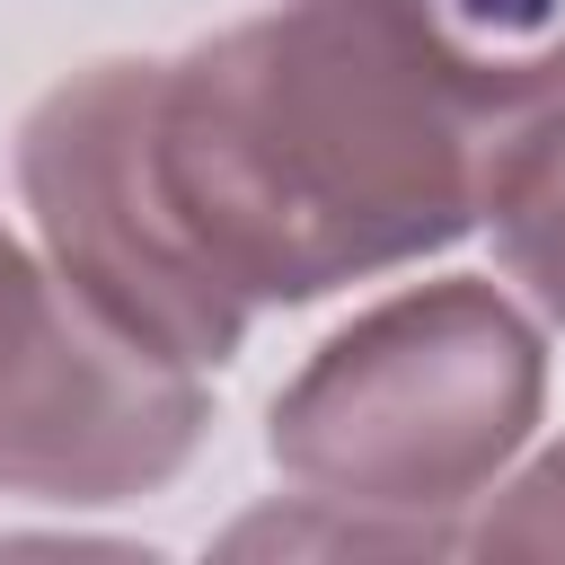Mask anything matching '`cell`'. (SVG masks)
I'll use <instances>...</instances> for the list:
<instances>
[{
    "label": "cell",
    "mask_w": 565,
    "mask_h": 565,
    "mask_svg": "<svg viewBox=\"0 0 565 565\" xmlns=\"http://www.w3.org/2000/svg\"><path fill=\"white\" fill-rule=\"evenodd\" d=\"M212 424L185 362L97 318L53 265L0 274V494L124 503L168 486Z\"/></svg>",
    "instance_id": "cell-4"
},
{
    "label": "cell",
    "mask_w": 565,
    "mask_h": 565,
    "mask_svg": "<svg viewBox=\"0 0 565 565\" xmlns=\"http://www.w3.org/2000/svg\"><path fill=\"white\" fill-rule=\"evenodd\" d=\"M547 406L539 327L494 282H424L335 327L274 397V468L335 512L424 521L477 503Z\"/></svg>",
    "instance_id": "cell-2"
},
{
    "label": "cell",
    "mask_w": 565,
    "mask_h": 565,
    "mask_svg": "<svg viewBox=\"0 0 565 565\" xmlns=\"http://www.w3.org/2000/svg\"><path fill=\"white\" fill-rule=\"evenodd\" d=\"M477 547L494 556H565V450H547L521 486H503V503L477 521Z\"/></svg>",
    "instance_id": "cell-6"
},
{
    "label": "cell",
    "mask_w": 565,
    "mask_h": 565,
    "mask_svg": "<svg viewBox=\"0 0 565 565\" xmlns=\"http://www.w3.org/2000/svg\"><path fill=\"white\" fill-rule=\"evenodd\" d=\"M18 194L53 274L185 371H221L247 344L238 282L185 230L159 177V62H88L18 124Z\"/></svg>",
    "instance_id": "cell-3"
},
{
    "label": "cell",
    "mask_w": 565,
    "mask_h": 565,
    "mask_svg": "<svg viewBox=\"0 0 565 565\" xmlns=\"http://www.w3.org/2000/svg\"><path fill=\"white\" fill-rule=\"evenodd\" d=\"M18 256H26V247H18V238H9V230H0V274H9V265H18Z\"/></svg>",
    "instance_id": "cell-7"
},
{
    "label": "cell",
    "mask_w": 565,
    "mask_h": 565,
    "mask_svg": "<svg viewBox=\"0 0 565 565\" xmlns=\"http://www.w3.org/2000/svg\"><path fill=\"white\" fill-rule=\"evenodd\" d=\"M565 88V0H282L159 62V177L247 309L441 256Z\"/></svg>",
    "instance_id": "cell-1"
},
{
    "label": "cell",
    "mask_w": 565,
    "mask_h": 565,
    "mask_svg": "<svg viewBox=\"0 0 565 565\" xmlns=\"http://www.w3.org/2000/svg\"><path fill=\"white\" fill-rule=\"evenodd\" d=\"M494 230V256L503 274L565 327V88H547L512 141L494 150V177H486V212Z\"/></svg>",
    "instance_id": "cell-5"
}]
</instances>
